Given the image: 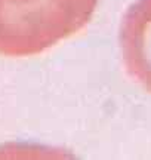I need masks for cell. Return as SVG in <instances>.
Segmentation results:
<instances>
[{"label": "cell", "mask_w": 151, "mask_h": 160, "mask_svg": "<svg viewBox=\"0 0 151 160\" xmlns=\"http://www.w3.org/2000/svg\"><path fill=\"white\" fill-rule=\"evenodd\" d=\"M99 0H0V55L33 57L76 34Z\"/></svg>", "instance_id": "cell-1"}, {"label": "cell", "mask_w": 151, "mask_h": 160, "mask_svg": "<svg viewBox=\"0 0 151 160\" xmlns=\"http://www.w3.org/2000/svg\"><path fill=\"white\" fill-rule=\"evenodd\" d=\"M119 43L129 76L151 93V0H135L126 9Z\"/></svg>", "instance_id": "cell-2"}]
</instances>
